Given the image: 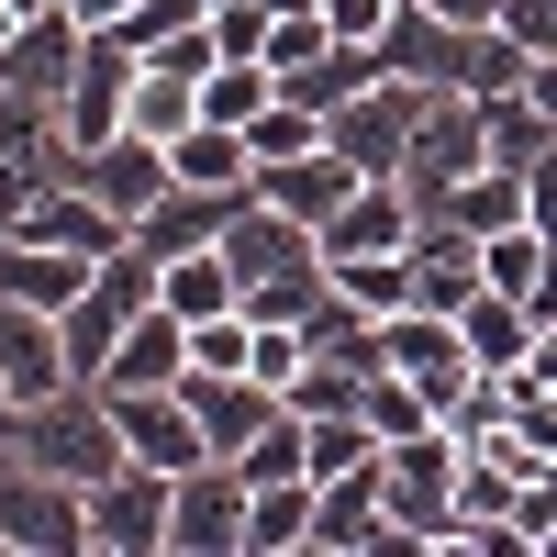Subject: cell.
<instances>
[{
    "label": "cell",
    "instance_id": "6da1fadb",
    "mask_svg": "<svg viewBox=\"0 0 557 557\" xmlns=\"http://www.w3.org/2000/svg\"><path fill=\"white\" fill-rule=\"evenodd\" d=\"M12 457H34V469H57V480H112L123 469V424H112V391L101 380H57V391H34L12 401Z\"/></svg>",
    "mask_w": 557,
    "mask_h": 557
},
{
    "label": "cell",
    "instance_id": "7a4b0ae2",
    "mask_svg": "<svg viewBox=\"0 0 557 557\" xmlns=\"http://www.w3.org/2000/svg\"><path fill=\"white\" fill-rule=\"evenodd\" d=\"M134 312H157V257L123 235L101 268H89V290L67 301V368H78V380H101V368H112V346H123Z\"/></svg>",
    "mask_w": 557,
    "mask_h": 557
},
{
    "label": "cell",
    "instance_id": "3957f363",
    "mask_svg": "<svg viewBox=\"0 0 557 557\" xmlns=\"http://www.w3.org/2000/svg\"><path fill=\"white\" fill-rule=\"evenodd\" d=\"M0 546L12 557H89V491L34 469V457H12L0 469Z\"/></svg>",
    "mask_w": 557,
    "mask_h": 557
},
{
    "label": "cell",
    "instance_id": "277c9868",
    "mask_svg": "<svg viewBox=\"0 0 557 557\" xmlns=\"http://www.w3.org/2000/svg\"><path fill=\"white\" fill-rule=\"evenodd\" d=\"M246 502H257V480L235 469V457H201V469H178L168 557H246Z\"/></svg>",
    "mask_w": 557,
    "mask_h": 557
},
{
    "label": "cell",
    "instance_id": "5b68a950",
    "mask_svg": "<svg viewBox=\"0 0 557 557\" xmlns=\"http://www.w3.org/2000/svg\"><path fill=\"white\" fill-rule=\"evenodd\" d=\"M168 502H178V480L146 469V457L89 480V557H168Z\"/></svg>",
    "mask_w": 557,
    "mask_h": 557
},
{
    "label": "cell",
    "instance_id": "8992f818",
    "mask_svg": "<svg viewBox=\"0 0 557 557\" xmlns=\"http://www.w3.org/2000/svg\"><path fill=\"white\" fill-rule=\"evenodd\" d=\"M469 168H491V134H480V101L469 89H424V123H412V157H401V190L412 201H446Z\"/></svg>",
    "mask_w": 557,
    "mask_h": 557
},
{
    "label": "cell",
    "instance_id": "52a82bcc",
    "mask_svg": "<svg viewBox=\"0 0 557 557\" xmlns=\"http://www.w3.org/2000/svg\"><path fill=\"white\" fill-rule=\"evenodd\" d=\"M412 123H424V89H412V78H368L357 101H335V112H323V134H335V146H346L368 178H401Z\"/></svg>",
    "mask_w": 557,
    "mask_h": 557
},
{
    "label": "cell",
    "instance_id": "ba28073f",
    "mask_svg": "<svg viewBox=\"0 0 557 557\" xmlns=\"http://www.w3.org/2000/svg\"><path fill=\"white\" fill-rule=\"evenodd\" d=\"M134 45L123 34H89V57H78V78H67V101H57V146H112L123 134V101H134Z\"/></svg>",
    "mask_w": 557,
    "mask_h": 557
},
{
    "label": "cell",
    "instance_id": "9c48e42d",
    "mask_svg": "<svg viewBox=\"0 0 557 557\" xmlns=\"http://www.w3.org/2000/svg\"><path fill=\"white\" fill-rule=\"evenodd\" d=\"M57 168H67L101 212H123V223L168 201V146H146V134H112V146H57Z\"/></svg>",
    "mask_w": 557,
    "mask_h": 557
},
{
    "label": "cell",
    "instance_id": "30bf717a",
    "mask_svg": "<svg viewBox=\"0 0 557 557\" xmlns=\"http://www.w3.org/2000/svg\"><path fill=\"white\" fill-rule=\"evenodd\" d=\"M101 391H112V380H101ZM112 424H123V457H146V469H168V480L212 457L190 391H112Z\"/></svg>",
    "mask_w": 557,
    "mask_h": 557
},
{
    "label": "cell",
    "instance_id": "8fae6325",
    "mask_svg": "<svg viewBox=\"0 0 557 557\" xmlns=\"http://www.w3.org/2000/svg\"><path fill=\"white\" fill-rule=\"evenodd\" d=\"M357 190H368V168L335 146V134H323V146H301V157H278V168H257V201H278L290 223H312V235H323V223H335Z\"/></svg>",
    "mask_w": 557,
    "mask_h": 557
},
{
    "label": "cell",
    "instance_id": "7c38bea8",
    "mask_svg": "<svg viewBox=\"0 0 557 557\" xmlns=\"http://www.w3.org/2000/svg\"><path fill=\"white\" fill-rule=\"evenodd\" d=\"M78 57H89V23L57 0V12H34V23L12 34V57H0V89H12V101H67Z\"/></svg>",
    "mask_w": 557,
    "mask_h": 557
},
{
    "label": "cell",
    "instance_id": "4fadbf2b",
    "mask_svg": "<svg viewBox=\"0 0 557 557\" xmlns=\"http://www.w3.org/2000/svg\"><path fill=\"white\" fill-rule=\"evenodd\" d=\"M412 235H424V201H412L401 178H368V190L323 223V268L335 257H412Z\"/></svg>",
    "mask_w": 557,
    "mask_h": 557
},
{
    "label": "cell",
    "instance_id": "5bb4252c",
    "mask_svg": "<svg viewBox=\"0 0 557 557\" xmlns=\"http://www.w3.org/2000/svg\"><path fill=\"white\" fill-rule=\"evenodd\" d=\"M57 380H78V368H67V323L0 290V391L34 401V391H57Z\"/></svg>",
    "mask_w": 557,
    "mask_h": 557
},
{
    "label": "cell",
    "instance_id": "9a60e30c",
    "mask_svg": "<svg viewBox=\"0 0 557 557\" xmlns=\"http://www.w3.org/2000/svg\"><path fill=\"white\" fill-rule=\"evenodd\" d=\"M178 391H190V412H201L212 457H246V446H257V424L278 412V391H268V380H246V368H190Z\"/></svg>",
    "mask_w": 557,
    "mask_h": 557
},
{
    "label": "cell",
    "instance_id": "2e32d148",
    "mask_svg": "<svg viewBox=\"0 0 557 557\" xmlns=\"http://www.w3.org/2000/svg\"><path fill=\"white\" fill-rule=\"evenodd\" d=\"M89 268H101V257H89V246H57V235H12V246H0V290H12V301H34V312H57V323H67V301L89 290Z\"/></svg>",
    "mask_w": 557,
    "mask_h": 557
},
{
    "label": "cell",
    "instance_id": "e0dca14e",
    "mask_svg": "<svg viewBox=\"0 0 557 557\" xmlns=\"http://www.w3.org/2000/svg\"><path fill=\"white\" fill-rule=\"evenodd\" d=\"M101 380H112V391H178V380H190V312H168V301L134 312Z\"/></svg>",
    "mask_w": 557,
    "mask_h": 557
},
{
    "label": "cell",
    "instance_id": "ac0fdd59",
    "mask_svg": "<svg viewBox=\"0 0 557 557\" xmlns=\"http://www.w3.org/2000/svg\"><path fill=\"white\" fill-rule=\"evenodd\" d=\"M480 290H491L480 235H457V223H424V235H412V301H424V312H469Z\"/></svg>",
    "mask_w": 557,
    "mask_h": 557
},
{
    "label": "cell",
    "instance_id": "d6986e66",
    "mask_svg": "<svg viewBox=\"0 0 557 557\" xmlns=\"http://www.w3.org/2000/svg\"><path fill=\"white\" fill-rule=\"evenodd\" d=\"M357 546H391V513H380V457L346 480H323L312 502V557H357Z\"/></svg>",
    "mask_w": 557,
    "mask_h": 557
},
{
    "label": "cell",
    "instance_id": "ffe728a7",
    "mask_svg": "<svg viewBox=\"0 0 557 557\" xmlns=\"http://www.w3.org/2000/svg\"><path fill=\"white\" fill-rule=\"evenodd\" d=\"M168 178H178V190H223V201H246V190H257V146H246L235 123L201 112V123L168 146Z\"/></svg>",
    "mask_w": 557,
    "mask_h": 557
},
{
    "label": "cell",
    "instance_id": "44dd1931",
    "mask_svg": "<svg viewBox=\"0 0 557 557\" xmlns=\"http://www.w3.org/2000/svg\"><path fill=\"white\" fill-rule=\"evenodd\" d=\"M535 301H513V290H480L469 312H457V335H469V357H480V380H513V368L535 357Z\"/></svg>",
    "mask_w": 557,
    "mask_h": 557
},
{
    "label": "cell",
    "instance_id": "7402d4cb",
    "mask_svg": "<svg viewBox=\"0 0 557 557\" xmlns=\"http://www.w3.org/2000/svg\"><path fill=\"white\" fill-rule=\"evenodd\" d=\"M190 123H201V78H190V67H168V57H146V67H134V101H123V134L178 146Z\"/></svg>",
    "mask_w": 557,
    "mask_h": 557
},
{
    "label": "cell",
    "instance_id": "603a6c76",
    "mask_svg": "<svg viewBox=\"0 0 557 557\" xmlns=\"http://www.w3.org/2000/svg\"><path fill=\"white\" fill-rule=\"evenodd\" d=\"M424 223H457V235H502V223H535L524 168H469V178H457V190H446Z\"/></svg>",
    "mask_w": 557,
    "mask_h": 557
},
{
    "label": "cell",
    "instance_id": "cb8c5ba5",
    "mask_svg": "<svg viewBox=\"0 0 557 557\" xmlns=\"http://www.w3.org/2000/svg\"><path fill=\"white\" fill-rule=\"evenodd\" d=\"M157 301L190 312V323H212V312H246V278H235V257H223V246H190V257L157 268Z\"/></svg>",
    "mask_w": 557,
    "mask_h": 557
},
{
    "label": "cell",
    "instance_id": "d4e9b609",
    "mask_svg": "<svg viewBox=\"0 0 557 557\" xmlns=\"http://www.w3.org/2000/svg\"><path fill=\"white\" fill-rule=\"evenodd\" d=\"M312 502L323 480H268L246 502V557H312Z\"/></svg>",
    "mask_w": 557,
    "mask_h": 557
},
{
    "label": "cell",
    "instance_id": "484cf974",
    "mask_svg": "<svg viewBox=\"0 0 557 557\" xmlns=\"http://www.w3.org/2000/svg\"><path fill=\"white\" fill-rule=\"evenodd\" d=\"M480 134H491V168H535L557 146V112H535L524 89H491L480 101Z\"/></svg>",
    "mask_w": 557,
    "mask_h": 557
},
{
    "label": "cell",
    "instance_id": "4316f807",
    "mask_svg": "<svg viewBox=\"0 0 557 557\" xmlns=\"http://www.w3.org/2000/svg\"><path fill=\"white\" fill-rule=\"evenodd\" d=\"M268 101H278V67H268V57H223V67L201 78V112H212V123H235V134H246Z\"/></svg>",
    "mask_w": 557,
    "mask_h": 557
},
{
    "label": "cell",
    "instance_id": "83f0119b",
    "mask_svg": "<svg viewBox=\"0 0 557 557\" xmlns=\"http://www.w3.org/2000/svg\"><path fill=\"white\" fill-rule=\"evenodd\" d=\"M301 368H312V323H257V312H246V380H268L278 401H290Z\"/></svg>",
    "mask_w": 557,
    "mask_h": 557
},
{
    "label": "cell",
    "instance_id": "f1b7e54d",
    "mask_svg": "<svg viewBox=\"0 0 557 557\" xmlns=\"http://www.w3.org/2000/svg\"><path fill=\"white\" fill-rule=\"evenodd\" d=\"M335 290L368 312H412V257H335Z\"/></svg>",
    "mask_w": 557,
    "mask_h": 557
},
{
    "label": "cell",
    "instance_id": "f546056e",
    "mask_svg": "<svg viewBox=\"0 0 557 557\" xmlns=\"http://www.w3.org/2000/svg\"><path fill=\"white\" fill-rule=\"evenodd\" d=\"M190 23H201V0H134V23H112V34L134 45V57H157V45L190 34Z\"/></svg>",
    "mask_w": 557,
    "mask_h": 557
},
{
    "label": "cell",
    "instance_id": "4dcf8cb0",
    "mask_svg": "<svg viewBox=\"0 0 557 557\" xmlns=\"http://www.w3.org/2000/svg\"><path fill=\"white\" fill-rule=\"evenodd\" d=\"M268 0H223V12H212V45H223V57H268Z\"/></svg>",
    "mask_w": 557,
    "mask_h": 557
},
{
    "label": "cell",
    "instance_id": "1f68e13d",
    "mask_svg": "<svg viewBox=\"0 0 557 557\" xmlns=\"http://www.w3.org/2000/svg\"><path fill=\"white\" fill-rule=\"evenodd\" d=\"M391 12H401V0H323V23H335L346 45H380V34H391Z\"/></svg>",
    "mask_w": 557,
    "mask_h": 557
},
{
    "label": "cell",
    "instance_id": "d6a6232c",
    "mask_svg": "<svg viewBox=\"0 0 557 557\" xmlns=\"http://www.w3.org/2000/svg\"><path fill=\"white\" fill-rule=\"evenodd\" d=\"M513 89H524L535 112H557V45H535V57H524V78H513Z\"/></svg>",
    "mask_w": 557,
    "mask_h": 557
},
{
    "label": "cell",
    "instance_id": "836d02e7",
    "mask_svg": "<svg viewBox=\"0 0 557 557\" xmlns=\"http://www.w3.org/2000/svg\"><path fill=\"white\" fill-rule=\"evenodd\" d=\"M67 12H78L89 34H112V23H134V0H67Z\"/></svg>",
    "mask_w": 557,
    "mask_h": 557
},
{
    "label": "cell",
    "instance_id": "e575fe53",
    "mask_svg": "<svg viewBox=\"0 0 557 557\" xmlns=\"http://www.w3.org/2000/svg\"><path fill=\"white\" fill-rule=\"evenodd\" d=\"M524 368H535V380H546V391H557V312H546V323H535V357H524Z\"/></svg>",
    "mask_w": 557,
    "mask_h": 557
},
{
    "label": "cell",
    "instance_id": "d590c367",
    "mask_svg": "<svg viewBox=\"0 0 557 557\" xmlns=\"http://www.w3.org/2000/svg\"><path fill=\"white\" fill-rule=\"evenodd\" d=\"M12 34H23V12H12V0H0V57H12Z\"/></svg>",
    "mask_w": 557,
    "mask_h": 557
},
{
    "label": "cell",
    "instance_id": "8d00e7d4",
    "mask_svg": "<svg viewBox=\"0 0 557 557\" xmlns=\"http://www.w3.org/2000/svg\"><path fill=\"white\" fill-rule=\"evenodd\" d=\"M12 12H23V23H34V12H57V0H12Z\"/></svg>",
    "mask_w": 557,
    "mask_h": 557
},
{
    "label": "cell",
    "instance_id": "74e56055",
    "mask_svg": "<svg viewBox=\"0 0 557 557\" xmlns=\"http://www.w3.org/2000/svg\"><path fill=\"white\" fill-rule=\"evenodd\" d=\"M0 435H12V391H0Z\"/></svg>",
    "mask_w": 557,
    "mask_h": 557
},
{
    "label": "cell",
    "instance_id": "f35d334b",
    "mask_svg": "<svg viewBox=\"0 0 557 557\" xmlns=\"http://www.w3.org/2000/svg\"><path fill=\"white\" fill-rule=\"evenodd\" d=\"M201 12H223V0H201Z\"/></svg>",
    "mask_w": 557,
    "mask_h": 557
}]
</instances>
